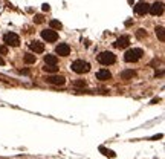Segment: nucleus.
Returning a JSON list of instances; mask_svg holds the SVG:
<instances>
[{"label": "nucleus", "mask_w": 165, "mask_h": 159, "mask_svg": "<svg viewBox=\"0 0 165 159\" xmlns=\"http://www.w3.org/2000/svg\"><path fill=\"white\" fill-rule=\"evenodd\" d=\"M136 37H138V38H144V37H147V32H145L144 29H139V31L136 32Z\"/></svg>", "instance_id": "nucleus-20"}, {"label": "nucleus", "mask_w": 165, "mask_h": 159, "mask_svg": "<svg viewBox=\"0 0 165 159\" xmlns=\"http://www.w3.org/2000/svg\"><path fill=\"white\" fill-rule=\"evenodd\" d=\"M3 64H5V60H3L2 57H0V66H3Z\"/></svg>", "instance_id": "nucleus-25"}, {"label": "nucleus", "mask_w": 165, "mask_h": 159, "mask_svg": "<svg viewBox=\"0 0 165 159\" xmlns=\"http://www.w3.org/2000/svg\"><path fill=\"white\" fill-rule=\"evenodd\" d=\"M46 83L49 84H55V86H63L64 83H66V78H64L63 75H49L46 77Z\"/></svg>", "instance_id": "nucleus-6"}, {"label": "nucleus", "mask_w": 165, "mask_h": 159, "mask_svg": "<svg viewBox=\"0 0 165 159\" xmlns=\"http://www.w3.org/2000/svg\"><path fill=\"white\" fill-rule=\"evenodd\" d=\"M132 77H135V72H133V70H124V72L121 74V78H122V80H128V78H132Z\"/></svg>", "instance_id": "nucleus-17"}, {"label": "nucleus", "mask_w": 165, "mask_h": 159, "mask_svg": "<svg viewBox=\"0 0 165 159\" xmlns=\"http://www.w3.org/2000/svg\"><path fill=\"white\" fill-rule=\"evenodd\" d=\"M96 78L101 80V81H106V80L112 78V74H110L107 69H101V70H98V72H96Z\"/></svg>", "instance_id": "nucleus-12"}, {"label": "nucleus", "mask_w": 165, "mask_h": 159, "mask_svg": "<svg viewBox=\"0 0 165 159\" xmlns=\"http://www.w3.org/2000/svg\"><path fill=\"white\" fill-rule=\"evenodd\" d=\"M34 20H35V23H41L43 22V15H35Z\"/></svg>", "instance_id": "nucleus-22"}, {"label": "nucleus", "mask_w": 165, "mask_h": 159, "mask_svg": "<svg viewBox=\"0 0 165 159\" xmlns=\"http://www.w3.org/2000/svg\"><path fill=\"white\" fill-rule=\"evenodd\" d=\"M35 60H37V57H35L34 54H26V55H25V63H28V64L35 63Z\"/></svg>", "instance_id": "nucleus-15"}, {"label": "nucleus", "mask_w": 165, "mask_h": 159, "mask_svg": "<svg viewBox=\"0 0 165 159\" xmlns=\"http://www.w3.org/2000/svg\"><path fill=\"white\" fill-rule=\"evenodd\" d=\"M41 37L48 43H54V41L58 40V34H57V31H54V29H43L41 31Z\"/></svg>", "instance_id": "nucleus-5"}, {"label": "nucleus", "mask_w": 165, "mask_h": 159, "mask_svg": "<svg viewBox=\"0 0 165 159\" xmlns=\"http://www.w3.org/2000/svg\"><path fill=\"white\" fill-rule=\"evenodd\" d=\"M63 25L58 20H51V29H61Z\"/></svg>", "instance_id": "nucleus-18"}, {"label": "nucleus", "mask_w": 165, "mask_h": 159, "mask_svg": "<svg viewBox=\"0 0 165 159\" xmlns=\"http://www.w3.org/2000/svg\"><path fill=\"white\" fill-rule=\"evenodd\" d=\"M144 55V51L139 48H133V49H128L125 54H124V60L127 63H136L138 60Z\"/></svg>", "instance_id": "nucleus-1"}, {"label": "nucleus", "mask_w": 165, "mask_h": 159, "mask_svg": "<svg viewBox=\"0 0 165 159\" xmlns=\"http://www.w3.org/2000/svg\"><path fill=\"white\" fill-rule=\"evenodd\" d=\"M148 12L151 15H161L164 12V3L162 2H154L150 8H148Z\"/></svg>", "instance_id": "nucleus-8"}, {"label": "nucleus", "mask_w": 165, "mask_h": 159, "mask_svg": "<svg viewBox=\"0 0 165 159\" xmlns=\"http://www.w3.org/2000/svg\"><path fill=\"white\" fill-rule=\"evenodd\" d=\"M29 49L32 52H35V54H41V52H44V43L34 40V41L29 43Z\"/></svg>", "instance_id": "nucleus-9"}, {"label": "nucleus", "mask_w": 165, "mask_h": 159, "mask_svg": "<svg viewBox=\"0 0 165 159\" xmlns=\"http://www.w3.org/2000/svg\"><path fill=\"white\" fill-rule=\"evenodd\" d=\"M8 54V46L0 45V55H6Z\"/></svg>", "instance_id": "nucleus-21"}, {"label": "nucleus", "mask_w": 165, "mask_h": 159, "mask_svg": "<svg viewBox=\"0 0 165 159\" xmlns=\"http://www.w3.org/2000/svg\"><path fill=\"white\" fill-rule=\"evenodd\" d=\"M99 150H101V152H104V155H107V156H110V158H115V156H116V155L112 152V150H107V148H104V147H101Z\"/></svg>", "instance_id": "nucleus-19"}, {"label": "nucleus", "mask_w": 165, "mask_h": 159, "mask_svg": "<svg viewBox=\"0 0 165 159\" xmlns=\"http://www.w3.org/2000/svg\"><path fill=\"white\" fill-rule=\"evenodd\" d=\"M43 70H44V72H49V74H57L58 72V67L57 66H44Z\"/></svg>", "instance_id": "nucleus-16"}, {"label": "nucleus", "mask_w": 165, "mask_h": 159, "mask_svg": "<svg viewBox=\"0 0 165 159\" xmlns=\"http://www.w3.org/2000/svg\"><path fill=\"white\" fill-rule=\"evenodd\" d=\"M115 60H116L115 54H113V52H109V51H104V52H101V54L98 55V61L101 64H104V66L113 64Z\"/></svg>", "instance_id": "nucleus-3"}, {"label": "nucleus", "mask_w": 165, "mask_h": 159, "mask_svg": "<svg viewBox=\"0 0 165 159\" xmlns=\"http://www.w3.org/2000/svg\"><path fill=\"white\" fill-rule=\"evenodd\" d=\"M3 41H5V46H12L17 48L20 45V37L15 34V32H8L3 35Z\"/></svg>", "instance_id": "nucleus-4"}, {"label": "nucleus", "mask_w": 165, "mask_h": 159, "mask_svg": "<svg viewBox=\"0 0 165 159\" xmlns=\"http://www.w3.org/2000/svg\"><path fill=\"white\" fill-rule=\"evenodd\" d=\"M70 69L75 74H86V72L90 70V64L87 63V61H84V60H75L70 64Z\"/></svg>", "instance_id": "nucleus-2"}, {"label": "nucleus", "mask_w": 165, "mask_h": 159, "mask_svg": "<svg viewBox=\"0 0 165 159\" xmlns=\"http://www.w3.org/2000/svg\"><path fill=\"white\" fill-rule=\"evenodd\" d=\"M148 8H150V5L148 3H144V2H139L136 6H135V12L138 14V15H145L147 12H148Z\"/></svg>", "instance_id": "nucleus-10"}, {"label": "nucleus", "mask_w": 165, "mask_h": 159, "mask_svg": "<svg viewBox=\"0 0 165 159\" xmlns=\"http://www.w3.org/2000/svg\"><path fill=\"white\" fill-rule=\"evenodd\" d=\"M130 45V38L127 37V35H122V37H119L116 41H115V46L119 48V49H124V48H128Z\"/></svg>", "instance_id": "nucleus-11"}, {"label": "nucleus", "mask_w": 165, "mask_h": 159, "mask_svg": "<svg viewBox=\"0 0 165 159\" xmlns=\"http://www.w3.org/2000/svg\"><path fill=\"white\" fill-rule=\"evenodd\" d=\"M154 31H156V35H158V38H159L161 41H164V40H165V31H164L162 26H158V28H156Z\"/></svg>", "instance_id": "nucleus-14"}, {"label": "nucleus", "mask_w": 165, "mask_h": 159, "mask_svg": "<svg viewBox=\"0 0 165 159\" xmlns=\"http://www.w3.org/2000/svg\"><path fill=\"white\" fill-rule=\"evenodd\" d=\"M55 54L60 55V57H67L70 54V46L67 43H60V45L55 48Z\"/></svg>", "instance_id": "nucleus-7"}, {"label": "nucleus", "mask_w": 165, "mask_h": 159, "mask_svg": "<svg viewBox=\"0 0 165 159\" xmlns=\"http://www.w3.org/2000/svg\"><path fill=\"white\" fill-rule=\"evenodd\" d=\"M44 63H46V66H57L58 57L57 55H52V54H48V55L44 57Z\"/></svg>", "instance_id": "nucleus-13"}, {"label": "nucleus", "mask_w": 165, "mask_h": 159, "mask_svg": "<svg viewBox=\"0 0 165 159\" xmlns=\"http://www.w3.org/2000/svg\"><path fill=\"white\" fill-rule=\"evenodd\" d=\"M75 84H77V86H84L86 83H84V81H75Z\"/></svg>", "instance_id": "nucleus-24"}, {"label": "nucleus", "mask_w": 165, "mask_h": 159, "mask_svg": "<svg viewBox=\"0 0 165 159\" xmlns=\"http://www.w3.org/2000/svg\"><path fill=\"white\" fill-rule=\"evenodd\" d=\"M49 9H51L49 5H48V3H44V5H43V11H49Z\"/></svg>", "instance_id": "nucleus-23"}]
</instances>
